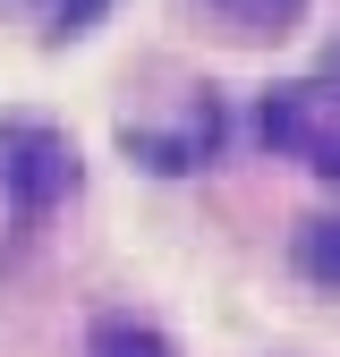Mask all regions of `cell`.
I'll list each match as a JSON object with an SVG mask.
<instances>
[{"instance_id":"1","label":"cell","mask_w":340,"mask_h":357,"mask_svg":"<svg viewBox=\"0 0 340 357\" xmlns=\"http://www.w3.org/2000/svg\"><path fill=\"white\" fill-rule=\"evenodd\" d=\"M255 137L272 153H298L323 178H340V85H272L264 111H255Z\"/></svg>"},{"instance_id":"2","label":"cell","mask_w":340,"mask_h":357,"mask_svg":"<svg viewBox=\"0 0 340 357\" xmlns=\"http://www.w3.org/2000/svg\"><path fill=\"white\" fill-rule=\"evenodd\" d=\"M0 188H9L26 213L60 204L77 188V145L60 128H0Z\"/></svg>"},{"instance_id":"3","label":"cell","mask_w":340,"mask_h":357,"mask_svg":"<svg viewBox=\"0 0 340 357\" xmlns=\"http://www.w3.org/2000/svg\"><path fill=\"white\" fill-rule=\"evenodd\" d=\"M85 357H179V349H170L153 324H137V315H111V324H94Z\"/></svg>"},{"instance_id":"4","label":"cell","mask_w":340,"mask_h":357,"mask_svg":"<svg viewBox=\"0 0 340 357\" xmlns=\"http://www.w3.org/2000/svg\"><path fill=\"white\" fill-rule=\"evenodd\" d=\"M212 9H230L238 26H255V34H281L298 9H307V0H212Z\"/></svg>"},{"instance_id":"5","label":"cell","mask_w":340,"mask_h":357,"mask_svg":"<svg viewBox=\"0 0 340 357\" xmlns=\"http://www.w3.org/2000/svg\"><path fill=\"white\" fill-rule=\"evenodd\" d=\"M298 255H307V273L340 281V221H315V230H307V247H298Z\"/></svg>"}]
</instances>
